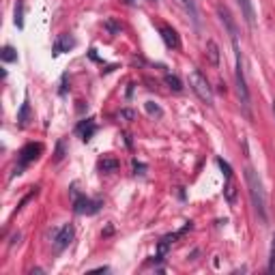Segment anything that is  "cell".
<instances>
[{"label": "cell", "mask_w": 275, "mask_h": 275, "mask_svg": "<svg viewBox=\"0 0 275 275\" xmlns=\"http://www.w3.org/2000/svg\"><path fill=\"white\" fill-rule=\"evenodd\" d=\"M245 183H247V191L251 198V204H254L256 213H258V219L262 224H267L269 215H267V194L265 187H262V181L258 177V172L254 168H245Z\"/></svg>", "instance_id": "6da1fadb"}, {"label": "cell", "mask_w": 275, "mask_h": 275, "mask_svg": "<svg viewBox=\"0 0 275 275\" xmlns=\"http://www.w3.org/2000/svg\"><path fill=\"white\" fill-rule=\"evenodd\" d=\"M235 52H237V95H239V101H241V108L243 112L251 116V103H249V91H247V84H245V75H243V65H241V54H239V45H237V39H235Z\"/></svg>", "instance_id": "7a4b0ae2"}, {"label": "cell", "mask_w": 275, "mask_h": 275, "mask_svg": "<svg viewBox=\"0 0 275 275\" xmlns=\"http://www.w3.org/2000/svg\"><path fill=\"white\" fill-rule=\"evenodd\" d=\"M189 86H191V91H194L204 103L213 105V89H211L209 80L202 75V71L191 69V71H189Z\"/></svg>", "instance_id": "3957f363"}, {"label": "cell", "mask_w": 275, "mask_h": 275, "mask_svg": "<svg viewBox=\"0 0 275 275\" xmlns=\"http://www.w3.org/2000/svg\"><path fill=\"white\" fill-rule=\"evenodd\" d=\"M71 194H73V211L78 215H95L97 211L101 209V202L99 200H91V198H86V196L75 194V187L71 189Z\"/></svg>", "instance_id": "277c9868"}, {"label": "cell", "mask_w": 275, "mask_h": 275, "mask_svg": "<svg viewBox=\"0 0 275 275\" xmlns=\"http://www.w3.org/2000/svg\"><path fill=\"white\" fill-rule=\"evenodd\" d=\"M41 151H43V146H41V144H26L24 149L20 151V159H17V166H15L13 174H22V170H24L28 163L34 161L41 155Z\"/></svg>", "instance_id": "5b68a950"}, {"label": "cell", "mask_w": 275, "mask_h": 275, "mask_svg": "<svg viewBox=\"0 0 275 275\" xmlns=\"http://www.w3.org/2000/svg\"><path fill=\"white\" fill-rule=\"evenodd\" d=\"M71 241H73V228L71 226H62L61 230L56 232V237H54V251L56 254H61L62 249L69 247V243Z\"/></svg>", "instance_id": "8992f818"}, {"label": "cell", "mask_w": 275, "mask_h": 275, "mask_svg": "<svg viewBox=\"0 0 275 275\" xmlns=\"http://www.w3.org/2000/svg\"><path fill=\"white\" fill-rule=\"evenodd\" d=\"M159 32H161V39H163V43H166L170 50H179V48H181L179 34H177V31H174L172 26L163 24V26H159Z\"/></svg>", "instance_id": "52a82bcc"}, {"label": "cell", "mask_w": 275, "mask_h": 275, "mask_svg": "<svg viewBox=\"0 0 275 275\" xmlns=\"http://www.w3.org/2000/svg\"><path fill=\"white\" fill-rule=\"evenodd\" d=\"M95 131H97V122L92 121V119H86V121H82L80 125H78V133L82 136V140H84V142H89V140L95 136Z\"/></svg>", "instance_id": "ba28073f"}, {"label": "cell", "mask_w": 275, "mask_h": 275, "mask_svg": "<svg viewBox=\"0 0 275 275\" xmlns=\"http://www.w3.org/2000/svg\"><path fill=\"white\" fill-rule=\"evenodd\" d=\"M237 2L243 11V17H245V22H247V26L254 28L256 26V13H254V7H251V0H237Z\"/></svg>", "instance_id": "9c48e42d"}, {"label": "cell", "mask_w": 275, "mask_h": 275, "mask_svg": "<svg viewBox=\"0 0 275 275\" xmlns=\"http://www.w3.org/2000/svg\"><path fill=\"white\" fill-rule=\"evenodd\" d=\"M75 45V39L73 37H69V34H61V37L56 39V43H54V54H62V52H69Z\"/></svg>", "instance_id": "30bf717a"}, {"label": "cell", "mask_w": 275, "mask_h": 275, "mask_svg": "<svg viewBox=\"0 0 275 275\" xmlns=\"http://www.w3.org/2000/svg\"><path fill=\"white\" fill-rule=\"evenodd\" d=\"M217 13H219V17H221V22L226 24L228 32L232 34V39H237V26H235V22H232V17H230V11H228L226 7H217Z\"/></svg>", "instance_id": "8fae6325"}, {"label": "cell", "mask_w": 275, "mask_h": 275, "mask_svg": "<svg viewBox=\"0 0 275 275\" xmlns=\"http://www.w3.org/2000/svg\"><path fill=\"white\" fill-rule=\"evenodd\" d=\"M207 56H209L211 65L219 67V48H217V43H215L213 39H209V41H207Z\"/></svg>", "instance_id": "7c38bea8"}, {"label": "cell", "mask_w": 275, "mask_h": 275, "mask_svg": "<svg viewBox=\"0 0 275 275\" xmlns=\"http://www.w3.org/2000/svg\"><path fill=\"white\" fill-rule=\"evenodd\" d=\"M116 168H119V161L114 159V157H103L101 163H99V170L105 172V174H110V172H114Z\"/></svg>", "instance_id": "4fadbf2b"}, {"label": "cell", "mask_w": 275, "mask_h": 275, "mask_svg": "<svg viewBox=\"0 0 275 275\" xmlns=\"http://www.w3.org/2000/svg\"><path fill=\"white\" fill-rule=\"evenodd\" d=\"M15 26L24 28V0H17L15 2Z\"/></svg>", "instance_id": "5bb4252c"}, {"label": "cell", "mask_w": 275, "mask_h": 275, "mask_svg": "<svg viewBox=\"0 0 275 275\" xmlns=\"http://www.w3.org/2000/svg\"><path fill=\"white\" fill-rule=\"evenodd\" d=\"M179 4L187 11V13L191 15V20L198 22V9H196V2H194V0H179Z\"/></svg>", "instance_id": "9a60e30c"}, {"label": "cell", "mask_w": 275, "mask_h": 275, "mask_svg": "<svg viewBox=\"0 0 275 275\" xmlns=\"http://www.w3.org/2000/svg\"><path fill=\"white\" fill-rule=\"evenodd\" d=\"M166 84H168V89L174 91V92H181V91H183V82H181L177 75H172V73L166 75Z\"/></svg>", "instance_id": "2e32d148"}, {"label": "cell", "mask_w": 275, "mask_h": 275, "mask_svg": "<svg viewBox=\"0 0 275 275\" xmlns=\"http://www.w3.org/2000/svg\"><path fill=\"white\" fill-rule=\"evenodd\" d=\"M0 58H2L4 62H15L17 61V52L11 48V45H4V48L0 50Z\"/></svg>", "instance_id": "e0dca14e"}, {"label": "cell", "mask_w": 275, "mask_h": 275, "mask_svg": "<svg viewBox=\"0 0 275 275\" xmlns=\"http://www.w3.org/2000/svg\"><path fill=\"white\" fill-rule=\"evenodd\" d=\"M28 116H31V105H28V101H24V103H22L20 114H17V121H20V125H22V127H26Z\"/></svg>", "instance_id": "ac0fdd59"}, {"label": "cell", "mask_w": 275, "mask_h": 275, "mask_svg": "<svg viewBox=\"0 0 275 275\" xmlns=\"http://www.w3.org/2000/svg\"><path fill=\"white\" fill-rule=\"evenodd\" d=\"M224 194H226V200L230 202V204L237 200V187H235V183H232V179H228V185H226Z\"/></svg>", "instance_id": "d6986e66"}, {"label": "cell", "mask_w": 275, "mask_h": 275, "mask_svg": "<svg viewBox=\"0 0 275 275\" xmlns=\"http://www.w3.org/2000/svg\"><path fill=\"white\" fill-rule=\"evenodd\" d=\"M144 105H146V112H149L151 116H161V114H163L161 108H159V105H157L155 101H146Z\"/></svg>", "instance_id": "ffe728a7"}, {"label": "cell", "mask_w": 275, "mask_h": 275, "mask_svg": "<svg viewBox=\"0 0 275 275\" xmlns=\"http://www.w3.org/2000/svg\"><path fill=\"white\" fill-rule=\"evenodd\" d=\"M271 258H269V273H275V235L271 239Z\"/></svg>", "instance_id": "44dd1931"}, {"label": "cell", "mask_w": 275, "mask_h": 275, "mask_svg": "<svg viewBox=\"0 0 275 275\" xmlns=\"http://www.w3.org/2000/svg\"><path fill=\"white\" fill-rule=\"evenodd\" d=\"M217 166L221 168V172H224V177H226V179H232V168L228 166V163H226L224 159H217Z\"/></svg>", "instance_id": "7402d4cb"}, {"label": "cell", "mask_w": 275, "mask_h": 275, "mask_svg": "<svg viewBox=\"0 0 275 275\" xmlns=\"http://www.w3.org/2000/svg\"><path fill=\"white\" fill-rule=\"evenodd\" d=\"M105 28H108L110 32H114V34H119V32L122 31V26H121V24H116L114 20H108V22H105Z\"/></svg>", "instance_id": "603a6c76"}, {"label": "cell", "mask_w": 275, "mask_h": 275, "mask_svg": "<svg viewBox=\"0 0 275 275\" xmlns=\"http://www.w3.org/2000/svg\"><path fill=\"white\" fill-rule=\"evenodd\" d=\"M119 116L122 121H133V119H136V112H133V110H121Z\"/></svg>", "instance_id": "cb8c5ba5"}, {"label": "cell", "mask_w": 275, "mask_h": 275, "mask_svg": "<svg viewBox=\"0 0 275 275\" xmlns=\"http://www.w3.org/2000/svg\"><path fill=\"white\" fill-rule=\"evenodd\" d=\"M133 170H136V174H144L146 166H144V163H140V161H133Z\"/></svg>", "instance_id": "d4e9b609"}, {"label": "cell", "mask_w": 275, "mask_h": 275, "mask_svg": "<svg viewBox=\"0 0 275 275\" xmlns=\"http://www.w3.org/2000/svg\"><path fill=\"white\" fill-rule=\"evenodd\" d=\"M125 2H127V4H131V2H136V0H125Z\"/></svg>", "instance_id": "484cf974"}]
</instances>
